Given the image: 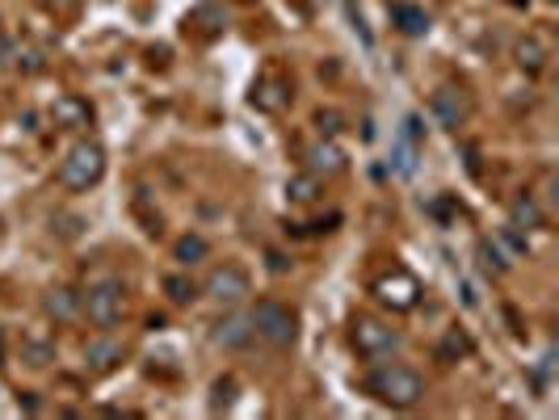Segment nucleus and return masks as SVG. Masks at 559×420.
Masks as SVG:
<instances>
[{
  "label": "nucleus",
  "instance_id": "21",
  "mask_svg": "<svg viewBox=\"0 0 559 420\" xmlns=\"http://www.w3.org/2000/svg\"><path fill=\"white\" fill-rule=\"evenodd\" d=\"M316 122H320V131H324V135L340 131V126H337V122H340V118H337V114H320V118H316Z\"/></svg>",
  "mask_w": 559,
  "mask_h": 420
},
{
  "label": "nucleus",
  "instance_id": "9",
  "mask_svg": "<svg viewBox=\"0 0 559 420\" xmlns=\"http://www.w3.org/2000/svg\"><path fill=\"white\" fill-rule=\"evenodd\" d=\"M210 341L219 349H244L253 341V320L248 315H228V320H219V324L210 328Z\"/></svg>",
  "mask_w": 559,
  "mask_h": 420
},
{
  "label": "nucleus",
  "instance_id": "17",
  "mask_svg": "<svg viewBox=\"0 0 559 420\" xmlns=\"http://www.w3.org/2000/svg\"><path fill=\"white\" fill-rule=\"evenodd\" d=\"M517 63L530 68V72H538V68L547 63V47H543L538 38H522V42H517Z\"/></svg>",
  "mask_w": 559,
  "mask_h": 420
},
{
  "label": "nucleus",
  "instance_id": "2",
  "mask_svg": "<svg viewBox=\"0 0 559 420\" xmlns=\"http://www.w3.org/2000/svg\"><path fill=\"white\" fill-rule=\"evenodd\" d=\"M101 177H106V147L93 144V139H80L60 164L63 190H72V193L93 190Z\"/></svg>",
  "mask_w": 559,
  "mask_h": 420
},
{
  "label": "nucleus",
  "instance_id": "12",
  "mask_svg": "<svg viewBox=\"0 0 559 420\" xmlns=\"http://www.w3.org/2000/svg\"><path fill=\"white\" fill-rule=\"evenodd\" d=\"M55 122H60V126H85L89 106L76 101V97H60V101H55Z\"/></svg>",
  "mask_w": 559,
  "mask_h": 420
},
{
  "label": "nucleus",
  "instance_id": "10",
  "mask_svg": "<svg viewBox=\"0 0 559 420\" xmlns=\"http://www.w3.org/2000/svg\"><path fill=\"white\" fill-rule=\"evenodd\" d=\"M118 361H122V345L114 341V336H98V341H89L85 366H89L93 374H110Z\"/></svg>",
  "mask_w": 559,
  "mask_h": 420
},
{
  "label": "nucleus",
  "instance_id": "19",
  "mask_svg": "<svg viewBox=\"0 0 559 420\" xmlns=\"http://www.w3.org/2000/svg\"><path fill=\"white\" fill-rule=\"evenodd\" d=\"M462 353H471V341H467V336H462L459 328H454V332H450L446 341H442V361H450V358H462Z\"/></svg>",
  "mask_w": 559,
  "mask_h": 420
},
{
  "label": "nucleus",
  "instance_id": "1",
  "mask_svg": "<svg viewBox=\"0 0 559 420\" xmlns=\"http://www.w3.org/2000/svg\"><path fill=\"white\" fill-rule=\"evenodd\" d=\"M366 391L375 399H383V404H391V408H413L425 396V378L416 370H408V366H378L366 378Z\"/></svg>",
  "mask_w": 559,
  "mask_h": 420
},
{
  "label": "nucleus",
  "instance_id": "20",
  "mask_svg": "<svg viewBox=\"0 0 559 420\" xmlns=\"http://www.w3.org/2000/svg\"><path fill=\"white\" fill-rule=\"evenodd\" d=\"M164 290H169L172 303H190V299H194V282H185V277H169V282H164Z\"/></svg>",
  "mask_w": 559,
  "mask_h": 420
},
{
  "label": "nucleus",
  "instance_id": "11",
  "mask_svg": "<svg viewBox=\"0 0 559 420\" xmlns=\"http://www.w3.org/2000/svg\"><path fill=\"white\" fill-rule=\"evenodd\" d=\"M467 97H462V89H438L433 93V118L442 122V126H459L462 118H467Z\"/></svg>",
  "mask_w": 559,
  "mask_h": 420
},
{
  "label": "nucleus",
  "instance_id": "5",
  "mask_svg": "<svg viewBox=\"0 0 559 420\" xmlns=\"http://www.w3.org/2000/svg\"><path fill=\"white\" fill-rule=\"evenodd\" d=\"M353 345H358L362 358H391V353L400 349V332H391L375 315H362V320L353 324Z\"/></svg>",
  "mask_w": 559,
  "mask_h": 420
},
{
  "label": "nucleus",
  "instance_id": "13",
  "mask_svg": "<svg viewBox=\"0 0 559 420\" xmlns=\"http://www.w3.org/2000/svg\"><path fill=\"white\" fill-rule=\"evenodd\" d=\"M47 312L55 315V320H76V315H80V299H76L72 290H51Z\"/></svg>",
  "mask_w": 559,
  "mask_h": 420
},
{
  "label": "nucleus",
  "instance_id": "15",
  "mask_svg": "<svg viewBox=\"0 0 559 420\" xmlns=\"http://www.w3.org/2000/svg\"><path fill=\"white\" fill-rule=\"evenodd\" d=\"M513 228H543V210H538L535 198H517L513 202Z\"/></svg>",
  "mask_w": 559,
  "mask_h": 420
},
{
  "label": "nucleus",
  "instance_id": "3",
  "mask_svg": "<svg viewBox=\"0 0 559 420\" xmlns=\"http://www.w3.org/2000/svg\"><path fill=\"white\" fill-rule=\"evenodd\" d=\"M248 320H253V332L261 336V341H269L274 349L294 345V336H299V315L278 299H261Z\"/></svg>",
  "mask_w": 559,
  "mask_h": 420
},
{
  "label": "nucleus",
  "instance_id": "8",
  "mask_svg": "<svg viewBox=\"0 0 559 420\" xmlns=\"http://www.w3.org/2000/svg\"><path fill=\"white\" fill-rule=\"evenodd\" d=\"M307 173L312 177H340L345 173V152L337 144H312L307 147Z\"/></svg>",
  "mask_w": 559,
  "mask_h": 420
},
{
  "label": "nucleus",
  "instance_id": "7",
  "mask_svg": "<svg viewBox=\"0 0 559 420\" xmlns=\"http://www.w3.org/2000/svg\"><path fill=\"white\" fill-rule=\"evenodd\" d=\"M375 294L387 303L391 312H408V307H416V294H421V286H416L413 274L396 269V274L378 277V282H375Z\"/></svg>",
  "mask_w": 559,
  "mask_h": 420
},
{
  "label": "nucleus",
  "instance_id": "6",
  "mask_svg": "<svg viewBox=\"0 0 559 420\" xmlns=\"http://www.w3.org/2000/svg\"><path fill=\"white\" fill-rule=\"evenodd\" d=\"M248 290H253V282H248V274H244L240 265H219V269H210V277H207V299H215L219 307L244 303Z\"/></svg>",
  "mask_w": 559,
  "mask_h": 420
},
{
  "label": "nucleus",
  "instance_id": "16",
  "mask_svg": "<svg viewBox=\"0 0 559 420\" xmlns=\"http://www.w3.org/2000/svg\"><path fill=\"white\" fill-rule=\"evenodd\" d=\"M391 13H396V22H400L404 34H425L429 30V17L421 9H413V5H396Z\"/></svg>",
  "mask_w": 559,
  "mask_h": 420
},
{
  "label": "nucleus",
  "instance_id": "18",
  "mask_svg": "<svg viewBox=\"0 0 559 420\" xmlns=\"http://www.w3.org/2000/svg\"><path fill=\"white\" fill-rule=\"evenodd\" d=\"M172 252H177V261L182 265H198L202 257H207V240H202V236H182Z\"/></svg>",
  "mask_w": 559,
  "mask_h": 420
},
{
  "label": "nucleus",
  "instance_id": "14",
  "mask_svg": "<svg viewBox=\"0 0 559 420\" xmlns=\"http://www.w3.org/2000/svg\"><path fill=\"white\" fill-rule=\"evenodd\" d=\"M286 193H291V202L307 206L320 198V177H312V173H303V177H291L286 181Z\"/></svg>",
  "mask_w": 559,
  "mask_h": 420
},
{
  "label": "nucleus",
  "instance_id": "4",
  "mask_svg": "<svg viewBox=\"0 0 559 420\" xmlns=\"http://www.w3.org/2000/svg\"><path fill=\"white\" fill-rule=\"evenodd\" d=\"M80 312L93 320L98 328H114L126 315V299H122V286L118 282H106V286H93L80 303Z\"/></svg>",
  "mask_w": 559,
  "mask_h": 420
}]
</instances>
